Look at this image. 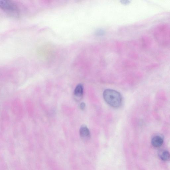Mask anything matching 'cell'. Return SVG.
Segmentation results:
<instances>
[{
	"instance_id": "cell-1",
	"label": "cell",
	"mask_w": 170,
	"mask_h": 170,
	"mask_svg": "<svg viewBox=\"0 0 170 170\" xmlns=\"http://www.w3.org/2000/svg\"><path fill=\"white\" fill-rule=\"evenodd\" d=\"M105 101L109 105L114 108L120 107L122 103V97L121 94L115 90L106 89L103 93Z\"/></svg>"
},
{
	"instance_id": "cell-2",
	"label": "cell",
	"mask_w": 170,
	"mask_h": 170,
	"mask_svg": "<svg viewBox=\"0 0 170 170\" xmlns=\"http://www.w3.org/2000/svg\"><path fill=\"white\" fill-rule=\"evenodd\" d=\"M0 7L11 16L17 17L19 16L18 8L12 1L0 0Z\"/></svg>"
},
{
	"instance_id": "cell-3",
	"label": "cell",
	"mask_w": 170,
	"mask_h": 170,
	"mask_svg": "<svg viewBox=\"0 0 170 170\" xmlns=\"http://www.w3.org/2000/svg\"><path fill=\"white\" fill-rule=\"evenodd\" d=\"M80 134L81 137L84 141L88 140L90 138L89 130L85 125H84L81 126L80 130Z\"/></svg>"
},
{
	"instance_id": "cell-4",
	"label": "cell",
	"mask_w": 170,
	"mask_h": 170,
	"mask_svg": "<svg viewBox=\"0 0 170 170\" xmlns=\"http://www.w3.org/2000/svg\"><path fill=\"white\" fill-rule=\"evenodd\" d=\"M84 93V87L81 84L78 85L76 87L74 94L76 99L78 101L81 100L82 97Z\"/></svg>"
},
{
	"instance_id": "cell-5",
	"label": "cell",
	"mask_w": 170,
	"mask_h": 170,
	"mask_svg": "<svg viewBox=\"0 0 170 170\" xmlns=\"http://www.w3.org/2000/svg\"><path fill=\"white\" fill-rule=\"evenodd\" d=\"M151 143L154 147H159L163 144L164 139L162 136L156 135L152 138Z\"/></svg>"
},
{
	"instance_id": "cell-6",
	"label": "cell",
	"mask_w": 170,
	"mask_h": 170,
	"mask_svg": "<svg viewBox=\"0 0 170 170\" xmlns=\"http://www.w3.org/2000/svg\"><path fill=\"white\" fill-rule=\"evenodd\" d=\"M160 158L163 160L167 161L170 159V154L167 151H163L160 155Z\"/></svg>"
},
{
	"instance_id": "cell-7",
	"label": "cell",
	"mask_w": 170,
	"mask_h": 170,
	"mask_svg": "<svg viewBox=\"0 0 170 170\" xmlns=\"http://www.w3.org/2000/svg\"><path fill=\"white\" fill-rule=\"evenodd\" d=\"M85 104L84 102H82L80 104V107L81 110H84L85 107Z\"/></svg>"
}]
</instances>
